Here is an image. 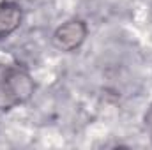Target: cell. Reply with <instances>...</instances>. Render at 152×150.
Returning <instances> with one entry per match:
<instances>
[{"label": "cell", "mask_w": 152, "mask_h": 150, "mask_svg": "<svg viewBox=\"0 0 152 150\" xmlns=\"http://www.w3.org/2000/svg\"><path fill=\"white\" fill-rule=\"evenodd\" d=\"M36 94V81L28 67L18 60L0 62V113L27 104Z\"/></svg>", "instance_id": "obj_1"}, {"label": "cell", "mask_w": 152, "mask_h": 150, "mask_svg": "<svg viewBox=\"0 0 152 150\" xmlns=\"http://www.w3.org/2000/svg\"><path fill=\"white\" fill-rule=\"evenodd\" d=\"M87 37H88L87 21L81 18H69L55 28L51 42L62 53H75L76 50L83 46Z\"/></svg>", "instance_id": "obj_2"}, {"label": "cell", "mask_w": 152, "mask_h": 150, "mask_svg": "<svg viewBox=\"0 0 152 150\" xmlns=\"http://www.w3.org/2000/svg\"><path fill=\"white\" fill-rule=\"evenodd\" d=\"M23 23V7L14 0H0V41L11 37Z\"/></svg>", "instance_id": "obj_3"}, {"label": "cell", "mask_w": 152, "mask_h": 150, "mask_svg": "<svg viewBox=\"0 0 152 150\" xmlns=\"http://www.w3.org/2000/svg\"><path fill=\"white\" fill-rule=\"evenodd\" d=\"M143 129L147 131V136H149L152 145V103L147 106V110L143 113Z\"/></svg>", "instance_id": "obj_4"}]
</instances>
